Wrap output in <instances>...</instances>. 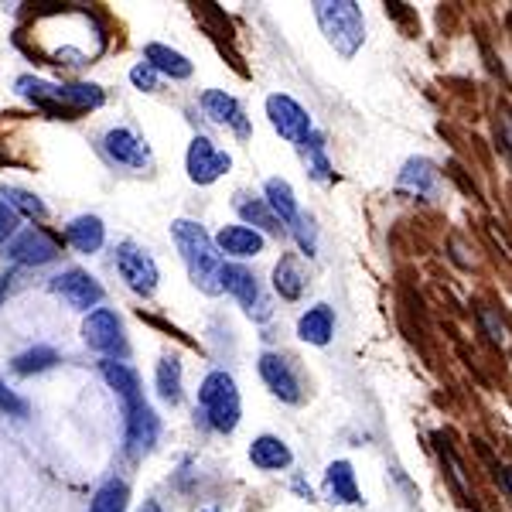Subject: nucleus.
I'll return each mask as SVG.
<instances>
[{
	"label": "nucleus",
	"mask_w": 512,
	"mask_h": 512,
	"mask_svg": "<svg viewBox=\"0 0 512 512\" xmlns=\"http://www.w3.org/2000/svg\"><path fill=\"white\" fill-rule=\"evenodd\" d=\"M18 45L38 55L41 62L59 69H82L93 65L106 48V31L89 7L48 4L24 14L18 28Z\"/></svg>",
	"instance_id": "obj_1"
},
{
	"label": "nucleus",
	"mask_w": 512,
	"mask_h": 512,
	"mask_svg": "<svg viewBox=\"0 0 512 512\" xmlns=\"http://www.w3.org/2000/svg\"><path fill=\"white\" fill-rule=\"evenodd\" d=\"M171 236H175V246L198 291L222 294V253L216 250V239L205 233L198 222H188V219L171 222Z\"/></svg>",
	"instance_id": "obj_2"
},
{
	"label": "nucleus",
	"mask_w": 512,
	"mask_h": 512,
	"mask_svg": "<svg viewBox=\"0 0 512 512\" xmlns=\"http://www.w3.org/2000/svg\"><path fill=\"white\" fill-rule=\"evenodd\" d=\"M18 93L28 96L31 103L41 106L52 117H72L82 110H96L103 106V89L89 86V82H72V86H55V82H41L35 76L18 79Z\"/></svg>",
	"instance_id": "obj_3"
},
{
	"label": "nucleus",
	"mask_w": 512,
	"mask_h": 512,
	"mask_svg": "<svg viewBox=\"0 0 512 512\" xmlns=\"http://www.w3.org/2000/svg\"><path fill=\"white\" fill-rule=\"evenodd\" d=\"M315 18L338 55L352 59L359 52L362 38H366V21H362L359 4H352V0H318Z\"/></svg>",
	"instance_id": "obj_4"
},
{
	"label": "nucleus",
	"mask_w": 512,
	"mask_h": 512,
	"mask_svg": "<svg viewBox=\"0 0 512 512\" xmlns=\"http://www.w3.org/2000/svg\"><path fill=\"white\" fill-rule=\"evenodd\" d=\"M198 407H202V417L216 427L219 434H233L239 427V390L233 383V376L226 369H212L209 376L198 386Z\"/></svg>",
	"instance_id": "obj_5"
},
{
	"label": "nucleus",
	"mask_w": 512,
	"mask_h": 512,
	"mask_svg": "<svg viewBox=\"0 0 512 512\" xmlns=\"http://www.w3.org/2000/svg\"><path fill=\"white\" fill-rule=\"evenodd\" d=\"M222 291L233 294L253 321H267L270 311H274L267 297H263L260 284H256V277L239 263H222Z\"/></svg>",
	"instance_id": "obj_6"
},
{
	"label": "nucleus",
	"mask_w": 512,
	"mask_h": 512,
	"mask_svg": "<svg viewBox=\"0 0 512 512\" xmlns=\"http://www.w3.org/2000/svg\"><path fill=\"white\" fill-rule=\"evenodd\" d=\"M82 338H86L89 349L99 352V355H123V352H127L123 325H120L117 311H110V308L89 311L86 325H82Z\"/></svg>",
	"instance_id": "obj_7"
},
{
	"label": "nucleus",
	"mask_w": 512,
	"mask_h": 512,
	"mask_svg": "<svg viewBox=\"0 0 512 512\" xmlns=\"http://www.w3.org/2000/svg\"><path fill=\"white\" fill-rule=\"evenodd\" d=\"M267 117L274 123L277 134L284 140H291V144H304V140L311 137L308 110H304L301 103H294L291 96H284V93L267 96Z\"/></svg>",
	"instance_id": "obj_8"
},
{
	"label": "nucleus",
	"mask_w": 512,
	"mask_h": 512,
	"mask_svg": "<svg viewBox=\"0 0 512 512\" xmlns=\"http://www.w3.org/2000/svg\"><path fill=\"white\" fill-rule=\"evenodd\" d=\"M117 270H120V277L127 280L130 291H137L144 297L154 294V287H158V263L151 260V253H144L134 243L117 246Z\"/></svg>",
	"instance_id": "obj_9"
},
{
	"label": "nucleus",
	"mask_w": 512,
	"mask_h": 512,
	"mask_svg": "<svg viewBox=\"0 0 512 512\" xmlns=\"http://www.w3.org/2000/svg\"><path fill=\"white\" fill-rule=\"evenodd\" d=\"M233 168V158L226 151H219L209 137H195L192 147H188V178L195 185H212L216 178H222Z\"/></svg>",
	"instance_id": "obj_10"
},
{
	"label": "nucleus",
	"mask_w": 512,
	"mask_h": 512,
	"mask_svg": "<svg viewBox=\"0 0 512 512\" xmlns=\"http://www.w3.org/2000/svg\"><path fill=\"white\" fill-rule=\"evenodd\" d=\"M103 154H106V158H110L113 164H123V168H134V171L151 168V151H147V144L134 134V130H127V127L106 130V137H103Z\"/></svg>",
	"instance_id": "obj_11"
},
{
	"label": "nucleus",
	"mask_w": 512,
	"mask_h": 512,
	"mask_svg": "<svg viewBox=\"0 0 512 512\" xmlns=\"http://www.w3.org/2000/svg\"><path fill=\"white\" fill-rule=\"evenodd\" d=\"M52 291L76 311H89L103 301V287H99V280L89 277L86 270H65V274L52 280Z\"/></svg>",
	"instance_id": "obj_12"
},
{
	"label": "nucleus",
	"mask_w": 512,
	"mask_h": 512,
	"mask_svg": "<svg viewBox=\"0 0 512 512\" xmlns=\"http://www.w3.org/2000/svg\"><path fill=\"white\" fill-rule=\"evenodd\" d=\"M7 256L14 263H21V267H45V263H52L59 256V243L45 229H24V233L11 239Z\"/></svg>",
	"instance_id": "obj_13"
},
{
	"label": "nucleus",
	"mask_w": 512,
	"mask_h": 512,
	"mask_svg": "<svg viewBox=\"0 0 512 512\" xmlns=\"http://www.w3.org/2000/svg\"><path fill=\"white\" fill-rule=\"evenodd\" d=\"M260 376H263V383H267V390L274 393V396H280L284 403H297V400H301V383H297L291 362H287L284 355L263 352L260 355Z\"/></svg>",
	"instance_id": "obj_14"
},
{
	"label": "nucleus",
	"mask_w": 512,
	"mask_h": 512,
	"mask_svg": "<svg viewBox=\"0 0 512 512\" xmlns=\"http://www.w3.org/2000/svg\"><path fill=\"white\" fill-rule=\"evenodd\" d=\"M202 110H205V117H209L212 123L233 127L239 137H250V120H246L239 99L229 96L226 89H205V93H202Z\"/></svg>",
	"instance_id": "obj_15"
},
{
	"label": "nucleus",
	"mask_w": 512,
	"mask_h": 512,
	"mask_svg": "<svg viewBox=\"0 0 512 512\" xmlns=\"http://www.w3.org/2000/svg\"><path fill=\"white\" fill-rule=\"evenodd\" d=\"M158 434H161V424H158V417H154L151 403L140 400L134 410H127V451L130 454L151 451Z\"/></svg>",
	"instance_id": "obj_16"
},
{
	"label": "nucleus",
	"mask_w": 512,
	"mask_h": 512,
	"mask_svg": "<svg viewBox=\"0 0 512 512\" xmlns=\"http://www.w3.org/2000/svg\"><path fill=\"white\" fill-rule=\"evenodd\" d=\"M99 373H103V379L110 383V390L120 396L123 414H127V410H134L137 403L144 400V393H140V376H137V369H130L127 362L106 359V362H99Z\"/></svg>",
	"instance_id": "obj_17"
},
{
	"label": "nucleus",
	"mask_w": 512,
	"mask_h": 512,
	"mask_svg": "<svg viewBox=\"0 0 512 512\" xmlns=\"http://www.w3.org/2000/svg\"><path fill=\"white\" fill-rule=\"evenodd\" d=\"M263 192H267V198H263V202H267V209L274 212V216L280 219V226H284L287 233H291V229H294L297 222H301V216H304V212L297 209L294 188L287 185L284 178H270V181H267V188H263Z\"/></svg>",
	"instance_id": "obj_18"
},
{
	"label": "nucleus",
	"mask_w": 512,
	"mask_h": 512,
	"mask_svg": "<svg viewBox=\"0 0 512 512\" xmlns=\"http://www.w3.org/2000/svg\"><path fill=\"white\" fill-rule=\"evenodd\" d=\"M325 492L332 502H342V506H359L362 495L359 485H355V472L349 461H332L325 472Z\"/></svg>",
	"instance_id": "obj_19"
},
{
	"label": "nucleus",
	"mask_w": 512,
	"mask_h": 512,
	"mask_svg": "<svg viewBox=\"0 0 512 512\" xmlns=\"http://www.w3.org/2000/svg\"><path fill=\"white\" fill-rule=\"evenodd\" d=\"M216 250L236 256V260H246V256L263 253V233H256L250 226H226L216 236Z\"/></svg>",
	"instance_id": "obj_20"
},
{
	"label": "nucleus",
	"mask_w": 512,
	"mask_h": 512,
	"mask_svg": "<svg viewBox=\"0 0 512 512\" xmlns=\"http://www.w3.org/2000/svg\"><path fill=\"white\" fill-rule=\"evenodd\" d=\"M297 335L311 345H328L335 335V311L328 308V304H315V308H308L301 315V321H297Z\"/></svg>",
	"instance_id": "obj_21"
},
{
	"label": "nucleus",
	"mask_w": 512,
	"mask_h": 512,
	"mask_svg": "<svg viewBox=\"0 0 512 512\" xmlns=\"http://www.w3.org/2000/svg\"><path fill=\"white\" fill-rule=\"evenodd\" d=\"M144 62L151 65L158 76H168V79H188V76H192V62H188L181 52H175V48L158 45V41H151V45L144 48Z\"/></svg>",
	"instance_id": "obj_22"
},
{
	"label": "nucleus",
	"mask_w": 512,
	"mask_h": 512,
	"mask_svg": "<svg viewBox=\"0 0 512 512\" xmlns=\"http://www.w3.org/2000/svg\"><path fill=\"white\" fill-rule=\"evenodd\" d=\"M250 461L256 468H263V472H280V468L291 465V448L280 437L263 434L250 444Z\"/></svg>",
	"instance_id": "obj_23"
},
{
	"label": "nucleus",
	"mask_w": 512,
	"mask_h": 512,
	"mask_svg": "<svg viewBox=\"0 0 512 512\" xmlns=\"http://www.w3.org/2000/svg\"><path fill=\"white\" fill-rule=\"evenodd\" d=\"M65 236H69V243L76 246L79 253H96L106 239V229L96 216H79L65 226Z\"/></svg>",
	"instance_id": "obj_24"
},
{
	"label": "nucleus",
	"mask_w": 512,
	"mask_h": 512,
	"mask_svg": "<svg viewBox=\"0 0 512 512\" xmlns=\"http://www.w3.org/2000/svg\"><path fill=\"white\" fill-rule=\"evenodd\" d=\"M236 212H239V216H243L246 222L260 226L263 233H270V236H284V233H287V229L280 226V219L267 209V202H263V198H253V202H250L246 195H239V198H236ZM260 229H256V233H260Z\"/></svg>",
	"instance_id": "obj_25"
},
{
	"label": "nucleus",
	"mask_w": 512,
	"mask_h": 512,
	"mask_svg": "<svg viewBox=\"0 0 512 512\" xmlns=\"http://www.w3.org/2000/svg\"><path fill=\"white\" fill-rule=\"evenodd\" d=\"M400 185L407 188V192H417V195H434L437 168L431 161H424V158L407 161V164H403V171H400Z\"/></svg>",
	"instance_id": "obj_26"
},
{
	"label": "nucleus",
	"mask_w": 512,
	"mask_h": 512,
	"mask_svg": "<svg viewBox=\"0 0 512 512\" xmlns=\"http://www.w3.org/2000/svg\"><path fill=\"white\" fill-rule=\"evenodd\" d=\"M0 202H4L7 209H14V216H28V219H38V222L48 216L45 202H41L38 195L24 192V188H11V185H4V188H0Z\"/></svg>",
	"instance_id": "obj_27"
},
{
	"label": "nucleus",
	"mask_w": 512,
	"mask_h": 512,
	"mask_svg": "<svg viewBox=\"0 0 512 512\" xmlns=\"http://www.w3.org/2000/svg\"><path fill=\"white\" fill-rule=\"evenodd\" d=\"M274 287H277V294L284 297V301H297V297H301V291H304V274H301V267H297L294 256H284V260L277 263Z\"/></svg>",
	"instance_id": "obj_28"
},
{
	"label": "nucleus",
	"mask_w": 512,
	"mask_h": 512,
	"mask_svg": "<svg viewBox=\"0 0 512 512\" xmlns=\"http://www.w3.org/2000/svg\"><path fill=\"white\" fill-rule=\"evenodd\" d=\"M154 383H158V393L164 403H181V362L178 359H161L158 373H154Z\"/></svg>",
	"instance_id": "obj_29"
},
{
	"label": "nucleus",
	"mask_w": 512,
	"mask_h": 512,
	"mask_svg": "<svg viewBox=\"0 0 512 512\" xmlns=\"http://www.w3.org/2000/svg\"><path fill=\"white\" fill-rule=\"evenodd\" d=\"M55 362H59V352H55L52 345H35V349L14 355V373H21V376L45 373V369H52Z\"/></svg>",
	"instance_id": "obj_30"
},
{
	"label": "nucleus",
	"mask_w": 512,
	"mask_h": 512,
	"mask_svg": "<svg viewBox=\"0 0 512 512\" xmlns=\"http://www.w3.org/2000/svg\"><path fill=\"white\" fill-rule=\"evenodd\" d=\"M123 509H127V482H120V478L106 482L96 492L93 506H89V512H123Z\"/></svg>",
	"instance_id": "obj_31"
},
{
	"label": "nucleus",
	"mask_w": 512,
	"mask_h": 512,
	"mask_svg": "<svg viewBox=\"0 0 512 512\" xmlns=\"http://www.w3.org/2000/svg\"><path fill=\"white\" fill-rule=\"evenodd\" d=\"M28 400H21L18 393L11 390V386H4L0 383V414H7V417H28Z\"/></svg>",
	"instance_id": "obj_32"
},
{
	"label": "nucleus",
	"mask_w": 512,
	"mask_h": 512,
	"mask_svg": "<svg viewBox=\"0 0 512 512\" xmlns=\"http://www.w3.org/2000/svg\"><path fill=\"white\" fill-rule=\"evenodd\" d=\"M130 82H134L137 89H144V93H158L161 76L147 62H140V65H134V69H130Z\"/></svg>",
	"instance_id": "obj_33"
},
{
	"label": "nucleus",
	"mask_w": 512,
	"mask_h": 512,
	"mask_svg": "<svg viewBox=\"0 0 512 512\" xmlns=\"http://www.w3.org/2000/svg\"><path fill=\"white\" fill-rule=\"evenodd\" d=\"M495 140H499L502 154L512 158V110H499V113H495Z\"/></svg>",
	"instance_id": "obj_34"
},
{
	"label": "nucleus",
	"mask_w": 512,
	"mask_h": 512,
	"mask_svg": "<svg viewBox=\"0 0 512 512\" xmlns=\"http://www.w3.org/2000/svg\"><path fill=\"white\" fill-rule=\"evenodd\" d=\"M14 229H18V216H14V209H7V205L0 202V246L14 236Z\"/></svg>",
	"instance_id": "obj_35"
},
{
	"label": "nucleus",
	"mask_w": 512,
	"mask_h": 512,
	"mask_svg": "<svg viewBox=\"0 0 512 512\" xmlns=\"http://www.w3.org/2000/svg\"><path fill=\"white\" fill-rule=\"evenodd\" d=\"M482 321H485V328H489V338L492 342H502V338H506V332H502V321H495V315L489 308L482 311Z\"/></svg>",
	"instance_id": "obj_36"
},
{
	"label": "nucleus",
	"mask_w": 512,
	"mask_h": 512,
	"mask_svg": "<svg viewBox=\"0 0 512 512\" xmlns=\"http://www.w3.org/2000/svg\"><path fill=\"white\" fill-rule=\"evenodd\" d=\"M137 512H164V509H161V506H158V502H154V499H147L144 506H140Z\"/></svg>",
	"instance_id": "obj_37"
},
{
	"label": "nucleus",
	"mask_w": 512,
	"mask_h": 512,
	"mask_svg": "<svg viewBox=\"0 0 512 512\" xmlns=\"http://www.w3.org/2000/svg\"><path fill=\"white\" fill-rule=\"evenodd\" d=\"M11 280H14L11 274H7V277H0V297H4L7 291H11Z\"/></svg>",
	"instance_id": "obj_38"
},
{
	"label": "nucleus",
	"mask_w": 512,
	"mask_h": 512,
	"mask_svg": "<svg viewBox=\"0 0 512 512\" xmlns=\"http://www.w3.org/2000/svg\"><path fill=\"white\" fill-rule=\"evenodd\" d=\"M294 489H297V492H301V495H304V499H311V489H308V485H304V482H294Z\"/></svg>",
	"instance_id": "obj_39"
},
{
	"label": "nucleus",
	"mask_w": 512,
	"mask_h": 512,
	"mask_svg": "<svg viewBox=\"0 0 512 512\" xmlns=\"http://www.w3.org/2000/svg\"><path fill=\"white\" fill-rule=\"evenodd\" d=\"M506 485H509V492H512V468H509V472H506Z\"/></svg>",
	"instance_id": "obj_40"
},
{
	"label": "nucleus",
	"mask_w": 512,
	"mask_h": 512,
	"mask_svg": "<svg viewBox=\"0 0 512 512\" xmlns=\"http://www.w3.org/2000/svg\"><path fill=\"white\" fill-rule=\"evenodd\" d=\"M202 512H219V509H202Z\"/></svg>",
	"instance_id": "obj_41"
}]
</instances>
